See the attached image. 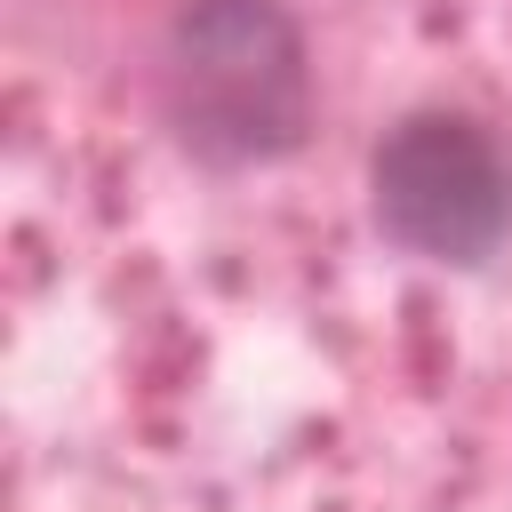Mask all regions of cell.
Wrapping results in <instances>:
<instances>
[{
  "mask_svg": "<svg viewBox=\"0 0 512 512\" xmlns=\"http://www.w3.org/2000/svg\"><path fill=\"white\" fill-rule=\"evenodd\" d=\"M152 112L208 176L280 168L312 136V40L288 0H176L152 40Z\"/></svg>",
  "mask_w": 512,
  "mask_h": 512,
  "instance_id": "obj_1",
  "label": "cell"
},
{
  "mask_svg": "<svg viewBox=\"0 0 512 512\" xmlns=\"http://www.w3.org/2000/svg\"><path fill=\"white\" fill-rule=\"evenodd\" d=\"M368 224L416 264L480 272L512 240V144L464 104L400 112L368 152Z\"/></svg>",
  "mask_w": 512,
  "mask_h": 512,
  "instance_id": "obj_2",
  "label": "cell"
}]
</instances>
